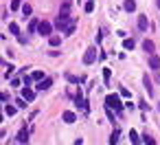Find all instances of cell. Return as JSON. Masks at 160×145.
Returning a JSON list of instances; mask_svg holds the SVG:
<instances>
[{"instance_id": "6da1fadb", "label": "cell", "mask_w": 160, "mask_h": 145, "mask_svg": "<svg viewBox=\"0 0 160 145\" xmlns=\"http://www.w3.org/2000/svg\"><path fill=\"white\" fill-rule=\"evenodd\" d=\"M105 103H108L110 108H114L118 114H123V103H121V97H118V95H108V97H105Z\"/></svg>"}, {"instance_id": "7a4b0ae2", "label": "cell", "mask_w": 160, "mask_h": 145, "mask_svg": "<svg viewBox=\"0 0 160 145\" xmlns=\"http://www.w3.org/2000/svg\"><path fill=\"white\" fill-rule=\"evenodd\" d=\"M70 22H72V20H70V15H68V13H59V15H57V20H55V26H57L59 31H66V29L70 26Z\"/></svg>"}, {"instance_id": "3957f363", "label": "cell", "mask_w": 160, "mask_h": 145, "mask_svg": "<svg viewBox=\"0 0 160 145\" xmlns=\"http://www.w3.org/2000/svg\"><path fill=\"white\" fill-rule=\"evenodd\" d=\"M51 31H53V24L46 22V20H42L40 26H37V33H40V35H48V38H51Z\"/></svg>"}, {"instance_id": "277c9868", "label": "cell", "mask_w": 160, "mask_h": 145, "mask_svg": "<svg viewBox=\"0 0 160 145\" xmlns=\"http://www.w3.org/2000/svg\"><path fill=\"white\" fill-rule=\"evenodd\" d=\"M95 59H97V49H95V46H90L86 53H83V64H92Z\"/></svg>"}, {"instance_id": "5b68a950", "label": "cell", "mask_w": 160, "mask_h": 145, "mask_svg": "<svg viewBox=\"0 0 160 145\" xmlns=\"http://www.w3.org/2000/svg\"><path fill=\"white\" fill-rule=\"evenodd\" d=\"M75 106H77L79 110H83V112H88V101H86V99L81 97V93H79L77 97H75Z\"/></svg>"}, {"instance_id": "8992f818", "label": "cell", "mask_w": 160, "mask_h": 145, "mask_svg": "<svg viewBox=\"0 0 160 145\" xmlns=\"http://www.w3.org/2000/svg\"><path fill=\"white\" fill-rule=\"evenodd\" d=\"M22 97L26 99V101H33V99H35V90L29 88V86H24V88H22Z\"/></svg>"}, {"instance_id": "52a82bcc", "label": "cell", "mask_w": 160, "mask_h": 145, "mask_svg": "<svg viewBox=\"0 0 160 145\" xmlns=\"http://www.w3.org/2000/svg\"><path fill=\"white\" fill-rule=\"evenodd\" d=\"M149 68H152V70H158V68H160V57L154 55V53L149 55Z\"/></svg>"}, {"instance_id": "ba28073f", "label": "cell", "mask_w": 160, "mask_h": 145, "mask_svg": "<svg viewBox=\"0 0 160 145\" xmlns=\"http://www.w3.org/2000/svg\"><path fill=\"white\" fill-rule=\"evenodd\" d=\"M51 86H53V79H51V77H46V79H42L35 88H37V90H48Z\"/></svg>"}, {"instance_id": "9c48e42d", "label": "cell", "mask_w": 160, "mask_h": 145, "mask_svg": "<svg viewBox=\"0 0 160 145\" xmlns=\"http://www.w3.org/2000/svg\"><path fill=\"white\" fill-rule=\"evenodd\" d=\"M147 26H149L147 15H138V29H140V31H147Z\"/></svg>"}, {"instance_id": "30bf717a", "label": "cell", "mask_w": 160, "mask_h": 145, "mask_svg": "<svg viewBox=\"0 0 160 145\" xmlns=\"http://www.w3.org/2000/svg\"><path fill=\"white\" fill-rule=\"evenodd\" d=\"M26 139H29V130L22 128V130H20V134H18V143L24 145V143H26Z\"/></svg>"}, {"instance_id": "8fae6325", "label": "cell", "mask_w": 160, "mask_h": 145, "mask_svg": "<svg viewBox=\"0 0 160 145\" xmlns=\"http://www.w3.org/2000/svg\"><path fill=\"white\" fill-rule=\"evenodd\" d=\"M62 119H64L66 123H75V121H77V116H75V112H64Z\"/></svg>"}, {"instance_id": "7c38bea8", "label": "cell", "mask_w": 160, "mask_h": 145, "mask_svg": "<svg viewBox=\"0 0 160 145\" xmlns=\"http://www.w3.org/2000/svg\"><path fill=\"white\" fill-rule=\"evenodd\" d=\"M129 141H132V145H140V143H143V139H140V137H138V134H136L134 130L129 132Z\"/></svg>"}, {"instance_id": "4fadbf2b", "label": "cell", "mask_w": 160, "mask_h": 145, "mask_svg": "<svg viewBox=\"0 0 160 145\" xmlns=\"http://www.w3.org/2000/svg\"><path fill=\"white\" fill-rule=\"evenodd\" d=\"M118 137H121V130L116 128L114 132H112V134H110V145H116V143H118Z\"/></svg>"}, {"instance_id": "5bb4252c", "label": "cell", "mask_w": 160, "mask_h": 145, "mask_svg": "<svg viewBox=\"0 0 160 145\" xmlns=\"http://www.w3.org/2000/svg\"><path fill=\"white\" fill-rule=\"evenodd\" d=\"M143 81H145V90L149 93V97H154V88H152V81H149V77H147V75L143 77Z\"/></svg>"}, {"instance_id": "9a60e30c", "label": "cell", "mask_w": 160, "mask_h": 145, "mask_svg": "<svg viewBox=\"0 0 160 145\" xmlns=\"http://www.w3.org/2000/svg\"><path fill=\"white\" fill-rule=\"evenodd\" d=\"M48 44H51V46H59V44H62V38H59V35H51V38H48Z\"/></svg>"}, {"instance_id": "2e32d148", "label": "cell", "mask_w": 160, "mask_h": 145, "mask_svg": "<svg viewBox=\"0 0 160 145\" xmlns=\"http://www.w3.org/2000/svg\"><path fill=\"white\" fill-rule=\"evenodd\" d=\"M143 49L152 55V53H154V42H152V40H145V42H143Z\"/></svg>"}, {"instance_id": "e0dca14e", "label": "cell", "mask_w": 160, "mask_h": 145, "mask_svg": "<svg viewBox=\"0 0 160 145\" xmlns=\"http://www.w3.org/2000/svg\"><path fill=\"white\" fill-rule=\"evenodd\" d=\"M9 33H13V35H20V26H18L15 22H9Z\"/></svg>"}, {"instance_id": "ac0fdd59", "label": "cell", "mask_w": 160, "mask_h": 145, "mask_svg": "<svg viewBox=\"0 0 160 145\" xmlns=\"http://www.w3.org/2000/svg\"><path fill=\"white\" fill-rule=\"evenodd\" d=\"M123 7H125V11H134V9H136V2H134V0H125Z\"/></svg>"}, {"instance_id": "d6986e66", "label": "cell", "mask_w": 160, "mask_h": 145, "mask_svg": "<svg viewBox=\"0 0 160 145\" xmlns=\"http://www.w3.org/2000/svg\"><path fill=\"white\" fill-rule=\"evenodd\" d=\"M110 77H112V68H103V81H105V86L110 84Z\"/></svg>"}, {"instance_id": "ffe728a7", "label": "cell", "mask_w": 160, "mask_h": 145, "mask_svg": "<svg viewBox=\"0 0 160 145\" xmlns=\"http://www.w3.org/2000/svg\"><path fill=\"white\" fill-rule=\"evenodd\" d=\"M31 77H33V81H42V79H44V72H42V70H33Z\"/></svg>"}, {"instance_id": "44dd1931", "label": "cell", "mask_w": 160, "mask_h": 145, "mask_svg": "<svg viewBox=\"0 0 160 145\" xmlns=\"http://www.w3.org/2000/svg\"><path fill=\"white\" fill-rule=\"evenodd\" d=\"M5 114H7V116H13V114H15V106H9V103H7V106H5Z\"/></svg>"}, {"instance_id": "7402d4cb", "label": "cell", "mask_w": 160, "mask_h": 145, "mask_svg": "<svg viewBox=\"0 0 160 145\" xmlns=\"http://www.w3.org/2000/svg\"><path fill=\"white\" fill-rule=\"evenodd\" d=\"M83 9H86V13H92V11H95V0H88Z\"/></svg>"}, {"instance_id": "603a6c76", "label": "cell", "mask_w": 160, "mask_h": 145, "mask_svg": "<svg viewBox=\"0 0 160 145\" xmlns=\"http://www.w3.org/2000/svg\"><path fill=\"white\" fill-rule=\"evenodd\" d=\"M123 49H127V51H132V49H134V40H123Z\"/></svg>"}, {"instance_id": "cb8c5ba5", "label": "cell", "mask_w": 160, "mask_h": 145, "mask_svg": "<svg viewBox=\"0 0 160 145\" xmlns=\"http://www.w3.org/2000/svg\"><path fill=\"white\" fill-rule=\"evenodd\" d=\"M105 112H108V119H110L112 123H114V112H112V108H110L108 103H105Z\"/></svg>"}, {"instance_id": "d4e9b609", "label": "cell", "mask_w": 160, "mask_h": 145, "mask_svg": "<svg viewBox=\"0 0 160 145\" xmlns=\"http://www.w3.org/2000/svg\"><path fill=\"white\" fill-rule=\"evenodd\" d=\"M22 15H31V5H22Z\"/></svg>"}, {"instance_id": "484cf974", "label": "cell", "mask_w": 160, "mask_h": 145, "mask_svg": "<svg viewBox=\"0 0 160 145\" xmlns=\"http://www.w3.org/2000/svg\"><path fill=\"white\" fill-rule=\"evenodd\" d=\"M143 139H145V145H156V141H154L152 137H149V134H145Z\"/></svg>"}, {"instance_id": "4316f807", "label": "cell", "mask_w": 160, "mask_h": 145, "mask_svg": "<svg viewBox=\"0 0 160 145\" xmlns=\"http://www.w3.org/2000/svg\"><path fill=\"white\" fill-rule=\"evenodd\" d=\"M11 9H22V2L20 0H11Z\"/></svg>"}, {"instance_id": "83f0119b", "label": "cell", "mask_w": 160, "mask_h": 145, "mask_svg": "<svg viewBox=\"0 0 160 145\" xmlns=\"http://www.w3.org/2000/svg\"><path fill=\"white\" fill-rule=\"evenodd\" d=\"M64 33H66V35H72V33H75V22H70V26H68Z\"/></svg>"}, {"instance_id": "f1b7e54d", "label": "cell", "mask_w": 160, "mask_h": 145, "mask_svg": "<svg viewBox=\"0 0 160 145\" xmlns=\"http://www.w3.org/2000/svg\"><path fill=\"white\" fill-rule=\"evenodd\" d=\"M68 9H70V2H68V0H66V2L62 5V13H68Z\"/></svg>"}, {"instance_id": "f546056e", "label": "cell", "mask_w": 160, "mask_h": 145, "mask_svg": "<svg viewBox=\"0 0 160 145\" xmlns=\"http://www.w3.org/2000/svg\"><path fill=\"white\" fill-rule=\"evenodd\" d=\"M15 103H18V108H26V99L22 97V99H18V101H15Z\"/></svg>"}, {"instance_id": "4dcf8cb0", "label": "cell", "mask_w": 160, "mask_h": 145, "mask_svg": "<svg viewBox=\"0 0 160 145\" xmlns=\"http://www.w3.org/2000/svg\"><path fill=\"white\" fill-rule=\"evenodd\" d=\"M129 95H132V93H129L127 88H121V97H129Z\"/></svg>"}, {"instance_id": "1f68e13d", "label": "cell", "mask_w": 160, "mask_h": 145, "mask_svg": "<svg viewBox=\"0 0 160 145\" xmlns=\"http://www.w3.org/2000/svg\"><path fill=\"white\" fill-rule=\"evenodd\" d=\"M156 5H158V9H160V0H156Z\"/></svg>"}, {"instance_id": "d6a6232c", "label": "cell", "mask_w": 160, "mask_h": 145, "mask_svg": "<svg viewBox=\"0 0 160 145\" xmlns=\"http://www.w3.org/2000/svg\"><path fill=\"white\" fill-rule=\"evenodd\" d=\"M158 110H160V101H158Z\"/></svg>"}]
</instances>
